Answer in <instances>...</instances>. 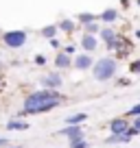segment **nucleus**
<instances>
[{
	"label": "nucleus",
	"mask_w": 140,
	"mask_h": 148,
	"mask_svg": "<svg viewBox=\"0 0 140 148\" xmlns=\"http://www.w3.org/2000/svg\"><path fill=\"white\" fill-rule=\"evenodd\" d=\"M88 120V113H77V116L66 118V124H81V122Z\"/></svg>",
	"instance_id": "obj_11"
},
{
	"label": "nucleus",
	"mask_w": 140,
	"mask_h": 148,
	"mask_svg": "<svg viewBox=\"0 0 140 148\" xmlns=\"http://www.w3.org/2000/svg\"><path fill=\"white\" fill-rule=\"evenodd\" d=\"M2 42L9 48H22L26 44V31H7L2 33Z\"/></svg>",
	"instance_id": "obj_3"
},
{
	"label": "nucleus",
	"mask_w": 140,
	"mask_h": 148,
	"mask_svg": "<svg viewBox=\"0 0 140 148\" xmlns=\"http://www.w3.org/2000/svg\"><path fill=\"white\" fill-rule=\"evenodd\" d=\"M116 18H118V11H114V9H107V11H103V13H101L103 22H114Z\"/></svg>",
	"instance_id": "obj_13"
},
{
	"label": "nucleus",
	"mask_w": 140,
	"mask_h": 148,
	"mask_svg": "<svg viewBox=\"0 0 140 148\" xmlns=\"http://www.w3.org/2000/svg\"><path fill=\"white\" fill-rule=\"evenodd\" d=\"M57 31H59L57 26H44L42 31H40V35H42V37H46V39H53V37L57 35Z\"/></svg>",
	"instance_id": "obj_12"
},
{
	"label": "nucleus",
	"mask_w": 140,
	"mask_h": 148,
	"mask_svg": "<svg viewBox=\"0 0 140 148\" xmlns=\"http://www.w3.org/2000/svg\"><path fill=\"white\" fill-rule=\"evenodd\" d=\"M129 70H131L134 74H140V61H134V63L129 65Z\"/></svg>",
	"instance_id": "obj_21"
},
{
	"label": "nucleus",
	"mask_w": 140,
	"mask_h": 148,
	"mask_svg": "<svg viewBox=\"0 0 140 148\" xmlns=\"http://www.w3.org/2000/svg\"><path fill=\"white\" fill-rule=\"evenodd\" d=\"M140 131L136 129V126H129V129H127V135H129V137H134V135H138Z\"/></svg>",
	"instance_id": "obj_23"
},
{
	"label": "nucleus",
	"mask_w": 140,
	"mask_h": 148,
	"mask_svg": "<svg viewBox=\"0 0 140 148\" xmlns=\"http://www.w3.org/2000/svg\"><path fill=\"white\" fill-rule=\"evenodd\" d=\"M116 85H129V79H118Z\"/></svg>",
	"instance_id": "obj_24"
},
{
	"label": "nucleus",
	"mask_w": 140,
	"mask_h": 148,
	"mask_svg": "<svg viewBox=\"0 0 140 148\" xmlns=\"http://www.w3.org/2000/svg\"><path fill=\"white\" fill-rule=\"evenodd\" d=\"M98 31V26L94 22H90V24H85V33H90V35H94V33Z\"/></svg>",
	"instance_id": "obj_19"
},
{
	"label": "nucleus",
	"mask_w": 140,
	"mask_h": 148,
	"mask_svg": "<svg viewBox=\"0 0 140 148\" xmlns=\"http://www.w3.org/2000/svg\"><path fill=\"white\" fill-rule=\"evenodd\" d=\"M51 46H53V48H59V42H57V37H53V39H51Z\"/></svg>",
	"instance_id": "obj_25"
},
{
	"label": "nucleus",
	"mask_w": 140,
	"mask_h": 148,
	"mask_svg": "<svg viewBox=\"0 0 140 148\" xmlns=\"http://www.w3.org/2000/svg\"><path fill=\"white\" fill-rule=\"evenodd\" d=\"M7 129H11V131H24V129H28V124L26 122H18V120H13V122H9V124H7Z\"/></svg>",
	"instance_id": "obj_16"
},
{
	"label": "nucleus",
	"mask_w": 140,
	"mask_h": 148,
	"mask_svg": "<svg viewBox=\"0 0 140 148\" xmlns=\"http://www.w3.org/2000/svg\"><path fill=\"white\" fill-rule=\"evenodd\" d=\"M101 37H103V42H105V48H107V50H114V46H116V33H114L112 28H103Z\"/></svg>",
	"instance_id": "obj_5"
},
{
	"label": "nucleus",
	"mask_w": 140,
	"mask_h": 148,
	"mask_svg": "<svg viewBox=\"0 0 140 148\" xmlns=\"http://www.w3.org/2000/svg\"><path fill=\"white\" fill-rule=\"evenodd\" d=\"M105 142H107V144H118V142L125 144V142H129V135H127V133H123V135H110Z\"/></svg>",
	"instance_id": "obj_14"
},
{
	"label": "nucleus",
	"mask_w": 140,
	"mask_h": 148,
	"mask_svg": "<svg viewBox=\"0 0 140 148\" xmlns=\"http://www.w3.org/2000/svg\"><path fill=\"white\" fill-rule=\"evenodd\" d=\"M94 20H96V15H92V13H79V22H83V24H90Z\"/></svg>",
	"instance_id": "obj_17"
},
{
	"label": "nucleus",
	"mask_w": 140,
	"mask_h": 148,
	"mask_svg": "<svg viewBox=\"0 0 140 148\" xmlns=\"http://www.w3.org/2000/svg\"><path fill=\"white\" fill-rule=\"evenodd\" d=\"M42 85L44 87H51V89H57V87H61V76L59 74H46L42 79Z\"/></svg>",
	"instance_id": "obj_6"
},
{
	"label": "nucleus",
	"mask_w": 140,
	"mask_h": 148,
	"mask_svg": "<svg viewBox=\"0 0 140 148\" xmlns=\"http://www.w3.org/2000/svg\"><path fill=\"white\" fill-rule=\"evenodd\" d=\"M70 148H88V142H83V139H72V142H70Z\"/></svg>",
	"instance_id": "obj_18"
},
{
	"label": "nucleus",
	"mask_w": 140,
	"mask_h": 148,
	"mask_svg": "<svg viewBox=\"0 0 140 148\" xmlns=\"http://www.w3.org/2000/svg\"><path fill=\"white\" fill-rule=\"evenodd\" d=\"M134 126H136V129L140 131V116H136V122H134Z\"/></svg>",
	"instance_id": "obj_27"
},
{
	"label": "nucleus",
	"mask_w": 140,
	"mask_h": 148,
	"mask_svg": "<svg viewBox=\"0 0 140 148\" xmlns=\"http://www.w3.org/2000/svg\"><path fill=\"white\" fill-rule=\"evenodd\" d=\"M64 52H68V55H72V52H75V46H66V48H64Z\"/></svg>",
	"instance_id": "obj_26"
},
{
	"label": "nucleus",
	"mask_w": 140,
	"mask_h": 148,
	"mask_svg": "<svg viewBox=\"0 0 140 148\" xmlns=\"http://www.w3.org/2000/svg\"><path fill=\"white\" fill-rule=\"evenodd\" d=\"M116 59H112V57H103V59H98L96 63H94V79L96 81H110L116 74Z\"/></svg>",
	"instance_id": "obj_2"
},
{
	"label": "nucleus",
	"mask_w": 140,
	"mask_h": 148,
	"mask_svg": "<svg viewBox=\"0 0 140 148\" xmlns=\"http://www.w3.org/2000/svg\"><path fill=\"white\" fill-rule=\"evenodd\" d=\"M5 144H7V139H2V137H0V146H5Z\"/></svg>",
	"instance_id": "obj_28"
},
{
	"label": "nucleus",
	"mask_w": 140,
	"mask_h": 148,
	"mask_svg": "<svg viewBox=\"0 0 140 148\" xmlns=\"http://www.w3.org/2000/svg\"><path fill=\"white\" fill-rule=\"evenodd\" d=\"M55 65H57V68H70V55L61 50L59 55L55 57Z\"/></svg>",
	"instance_id": "obj_10"
},
{
	"label": "nucleus",
	"mask_w": 140,
	"mask_h": 148,
	"mask_svg": "<svg viewBox=\"0 0 140 148\" xmlns=\"http://www.w3.org/2000/svg\"><path fill=\"white\" fill-rule=\"evenodd\" d=\"M110 129H112V133H114V135H123V133H127L129 124H127L125 118H114V120L110 122Z\"/></svg>",
	"instance_id": "obj_4"
},
{
	"label": "nucleus",
	"mask_w": 140,
	"mask_h": 148,
	"mask_svg": "<svg viewBox=\"0 0 140 148\" xmlns=\"http://www.w3.org/2000/svg\"><path fill=\"white\" fill-rule=\"evenodd\" d=\"M92 63H94V61H92V57H90V55H79L75 59V68L77 70H88Z\"/></svg>",
	"instance_id": "obj_9"
},
{
	"label": "nucleus",
	"mask_w": 140,
	"mask_h": 148,
	"mask_svg": "<svg viewBox=\"0 0 140 148\" xmlns=\"http://www.w3.org/2000/svg\"><path fill=\"white\" fill-rule=\"evenodd\" d=\"M127 116H140V102H138L136 107H131L129 111H127Z\"/></svg>",
	"instance_id": "obj_20"
},
{
	"label": "nucleus",
	"mask_w": 140,
	"mask_h": 148,
	"mask_svg": "<svg viewBox=\"0 0 140 148\" xmlns=\"http://www.w3.org/2000/svg\"><path fill=\"white\" fill-rule=\"evenodd\" d=\"M44 63H46V57H44V55H37V57H35V65H44Z\"/></svg>",
	"instance_id": "obj_22"
},
{
	"label": "nucleus",
	"mask_w": 140,
	"mask_h": 148,
	"mask_svg": "<svg viewBox=\"0 0 140 148\" xmlns=\"http://www.w3.org/2000/svg\"><path fill=\"white\" fill-rule=\"evenodd\" d=\"M81 48H83L85 52H92V50H96V39H94V35H90V33H85L83 35V39H81Z\"/></svg>",
	"instance_id": "obj_8"
},
{
	"label": "nucleus",
	"mask_w": 140,
	"mask_h": 148,
	"mask_svg": "<svg viewBox=\"0 0 140 148\" xmlns=\"http://www.w3.org/2000/svg\"><path fill=\"white\" fill-rule=\"evenodd\" d=\"M59 133H61V135H68L70 142H72V139H83V131H81L77 124H68V129L59 131Z\"/></svg>",
	"instance_id": "obj_7"
},
{
	"label": "nucleus",
	"mask_w": 140,
	"mask_h": 148,
	"mask_svg": "<svg viewBox=\"0 0 140 148\" xmlns=\"http://www.w3.org/2000/svg\"><path fill=\"white\" fill-rule=\"evenodd\" d=\"M61 102V96L53 89H42L24 98V113H44Z\"/></svg>",
	"instance_id": "obj_1"
},
{
	"label": "nucleus",
	"mask_w": 140,
	"mask_h": 148,
	"mask_svg": "<svg viewBox=\"0 0 140 148\" xmlns=\"http://www.w3.org/2000/svg\"><path fill=\"white\" fill-rule=\"evenodd\" d=\"M57 28H61V31H66V33H72L75 31V22H72V20H61Z\"/></svg>",
	"instance_id": "obj_15"
}]
</instances>
